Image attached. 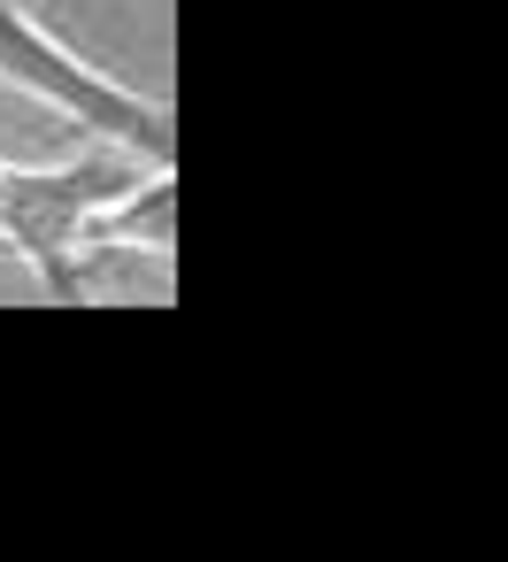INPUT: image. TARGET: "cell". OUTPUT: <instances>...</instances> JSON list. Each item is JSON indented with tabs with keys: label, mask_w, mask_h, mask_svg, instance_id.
<instances>
[{
	"label": "cell",
	"mask_w": 508,
	"mask_h": 562,
	"mask_svg": "<svg viewBox=\"0 0 508 562\" xmlns=\"http://www.w3.org/2000/svg\"><path fill=\"white\" fill-rule=\"evenodd\" d=\"M0 86H16V93H39L47 109H63L70 124H86L101 147L116 155H139L155 170H170V147H178V124L162 101L132 93L124 78L93 70L78 47H63L24 0H0Z\"/></svg>",
	"instance_id": "6da1fadb"
},
{
	"label": "cell",
	"mask_w": 508,
	"mask_h": 562,
	"mask_svg": "<svg viewBox=\"0 0 508 562\" xmlns=\"http://www.w3.org/2000/svg\"><path fill=\"white\" fill-rule=\"evenodd\" d=\"M139 178H124L116 147L109 155H78L55 170H24V162H0V247L24 255L39 270V285L55 301H86L78 255L93 247V224L132 193Z\"/></svg>",
	"instance_id": "7a4b0ae2"
}]
</instances>
